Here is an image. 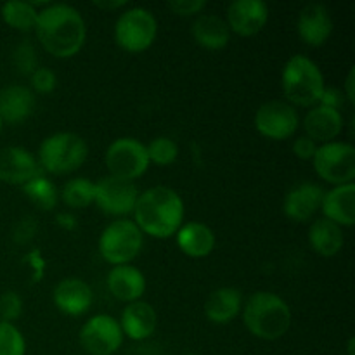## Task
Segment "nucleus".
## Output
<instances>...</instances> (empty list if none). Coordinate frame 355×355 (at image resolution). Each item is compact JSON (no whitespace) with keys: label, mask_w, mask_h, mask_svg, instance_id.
<instances>
[{"label":"nucleus","mask_w":355,"mask_h":355,"mask_svg":"<svg viewBox=\"0 0 355 355\" xmlns=\"http://www.w3.org/2000/svg\"><path fill=\"white\" fill-rule=\"evenodd\" d=\"M35 30L45 51L55 58L75 55L87 37L85 19L78 9L68 3H51L38 10Z\"/></svg>","instance_id":"obj_1"},{"label":"nucleus","mask_w":355,"mask_h":355,"mask_svg":"<svg viewBox=\"0 0 355 355\" xmlns=\"http://www.w3.org/2000/svg\"><path fill=\"white\" fill-rule=\"evenodd\" d=\"M134 217L142 232L155 238H170L182 225L184 201L172 187H149L144 193H139Z\"/></svg>","instance_id":"obj_2"},{"label":"nucleus","mask_w":355,"mask_h":355,"mask_svg":"<svg viewBox=\"0 0 355 355\" xmlns=\"http://www.w3.org/2000/svg\"><path fill=\"white\" fill-rule=\"evenodd\" d=\"M243 322L257 338L277 340L286 335L291 326L290 305L279 295L257 291L246 300Z\"/></svg>","instance_id":"obj_3"},{"label":"nucleus","mask_w":355,"mask_h":355,"mask_svg":"<svg viewBox=\"0 0 355 355\" xmlns=\"http://www.w3.org/2000/svg\"><path fill=\"white\" fill-rule=\"evenodd\" d=\"M281 83L286 99L298 106H315L326 89L319 66L304 54H295L288 59Z\"/></svg>","instance_id":"obj_4"},{"label":"nucleus","mask_w":355,"mask_h":355,"mask_svg":"<svg viewBox=\"0 0 355 355\" xmlns=\"http://www.w3.org/2000/svg\"><path fill=\"white\" fill-rule=\"evenodd\" d=\"M87 155L89 146L85 139L75 132H58L49 135L38 149L40 165L55 175L75 172L83 165Z\"/></svg>","instance_id":"obj_5"},{"label":"nucleus","mask_w":355,"mask_h":355,"mask_svg":"<svg viewBox=\"0 0 355 355\" xmlns=\"http://www.w3.org/2000/svg\"><path fill=\"white\" fill-rule=\"evenodd\" d=\"M142 243L144 238L137 224L128 218H118L101 232L99 252L110 263L123 266L139 255Z\"/></svg>","instance_id":"obj_6"},{"label":"nucleus","mask_w":355,"mask_h":355,"mask_svg":"<svg viewBox=\"0 0 355 355\" xmlns=\"http://www.w3.org/2000/svg\"><path fill=\"white\" fill-rule=\"evenodd\" d=\"M158 23L155 14L144 7H130L120 14L114 24V40L130 52H141L155 42Z\"/></svg>","instance_id":"obj_7"},{"label":"nucleus","mask_w":355,"mask_h":355,"mask_svg":"<svg viewBox=\"0 0 355 355\" xmlns=\"http://www.w3.org/2000/svg\"><path fill=\"white\" fill-rule=\"evenodd\" d=\"M314 168L326 182L343 186L355 177V148L349 142L331 141L319 146L314 155Z\"/></svg>","instance_id":"obj_8"},{"label":"nucleus","mask_w":355,"mask_h":355,"mask_svg":"<svg viewBox=\"0 0 355 355\" xmlns=\"http://www.w3.org/2000/svg\"><path fill=\"white\" fill-rule=\"evenodd\" d=\"M104 162L113 177L134 180L148 170V149L139 139L120 137L111 142L110 148L106 149Z\"/></svg>","instance_id":"obj_9"},{"label":"nucleus","mask_w":355,"mask_h":355,"mask_svg":"<svg viewBox=\"0 0 355 355\" xmlns=\"http://www.w3.org/2000/svg\"><path fill=\"white\" fill-rule=\"evenodd\" d=\"M123 343L120 322L107 314L90 318L80 329V345L90 355H111Z\"/></svg>","instance_id":"obj_10"},{"label":"nucleus","mask_w":355,"mask_h":355,"mask_svg":"<svg viewBox=\"0 0 355 355\" xmlns=\"http://www.w3.org/2000/svg\"><path fill=\"white\" fill-rule=\"evenodd\" d=\"M255 127L266 137L281 141L297 132L298 113L288 101H267L257 110Z\"/></svg>","instance_id":"obj_11"},{"label":"nucleus","mask_w":355,"mask_h":355,"mask_svg":"<svg viewBox=\"0 0 355 355\" xmlns=\"http://www.w3.org/2000/svg\"><path fill=\"white\" fill-rule=\"evenodd\" d=\"M139 189L132 180L118 179L107 175L96 182V196L94 201L97 207L110 215H127L134 211L137 203Z\"/></svg>","instance_id":"obj_12"},{"label":"nucleus","mask_w":355,"mask_h":355,"mask_svg":"<svg viewBox=\"0 0 355 355\" xmlns=\"http://www.w3.org/2000/svg\"><path fill=\"white\" fill-rule=\"evenodd\" d=\"M269 7L263 0H234L227 7L229 30L243 37H252L266 26Z\"/></svg>","instance_id":"obj_13"},{"label":"nucleus","mask_w":355,"mask_h":355,"mask_svg":"<svg viewBox=\"0 0 355 355\" xmlns=\"http://www.w3.org/2000/svg\"><path fill=\"white\" fill-rule=\"evenodd\" d=\"M40 175L37 158L28 149L19 146L0 148V180L7 184H26Z\"/></svg>","instance_id":"obj_14"},{"label":"nucleus","mask_w":355,"mask_h":355,"mask_svg":"<svg viewBox=\"0 0 355 355\" xmlns=\"http://www.w3.org/2000/svg\"><path fill=\"white\" fill-rule=\"evenodd\" d=\"M298 35L309 45H322L333 31L331 12L324 3H307L298 14Z\"/></svg>","instance_id":"obj_15"},{"label":"nucleus","mask_w":355,"mask_h":355,"mask_svg":"<svg viewBox=\"0 0 355 355\" xmlns=\"http://www.w3.org/2000/svg\"><path fill=\"white\" fill-rule=\"evenodd\" d=\"M322 198H324V189L321 186L314 182H300L288 191L283 210L293 220H309L321 208Z\"/></svg>","instance_id":"obj_16"},{"label":"nucleus","mask_w":355,"mask_h":355,"mask_svg":"<svg viewBox=\"0 0 355 355\" xmlns=\"http://www.w3.org/2000/svg\"><path fill=\"white\" fill-rule=\"evenodd\" d=\"M54 304L68 315H82L90 309L94 300L92 290L85 281L78 277H66L54 288Z\"/></svg>","instance_id":"obj_17"},{"label":"nucleus","mask_w":355,"mask_h":355,"mask_svg":"<svg viewBox=\"0 0 355 355\" xmlns=\"http://www.w3.org/2000/svg\"><path fill=\"white\" fill-rule=\"evenodd\" d=\"M118 322H120L123 335L141 342V340L149 338L155 333L156 324H158V315H156V311L151 304L137 300L130 302L123 309L121 319Z\"/></svg>","instance_id":"obj_18"},{"label":"nucleus","mask_w":355,"mask_h":355,"mask_svg":"<svg viewBox=\"0 0 355 355\" xmlns=\"http://www.w3.org/2000/svg\"><path fill=\"white\" fill-rule=\"evenodd\" d=\"M307 137L314 142H331L343 128V116L335 107L315 104L304 118Z\"/></svg>","instance_id":"obj_19"},{"label":"nucleus","mask_w":355,"mask_h":355,"mask_svg":"<svg viewBox=\"0 0 355 355\" xmlns=\"http://www.w3.org/2000/svg\"><path fill=\"white\" fill-rule=\"evenodd\" d=\"M321 210L324 218L335 222L340 227H350L355 222V186L354 182L336 186L324 193Z\"/></svg>","instance_id":"obj_20"},{"label":"nucleus","mask_w":355,"mask_h":355,"mask_svg":"<svg viewBox=\"0 0 355 355\" xmlns=\"http://www.w3.org/2000/svg\"><path fill=\"white\" fill-rule=\"evenodd\" d=\"M107 288L121 302H137L146 291V277L137 267L114 266L107 274Z\"/></svg>","instance_id":"obj_21"},{"label":"nucleus","mask_w":355,"mask_h":355,"mask_svg":"<svg viewBox=\"0 0 355 355\" xmlns=\"http://www.w3.org/2000/svg\"><path fill=\"white\" fill-rule=\"evenodd\" d=\"M35 110V94L26 85H7L0 89V118L9 123L24 121Z\"/></svg>","instance_id":"obj_22"},{"label":"nucleus","mask_w":355,"mask_h":355,"mask_svg":"<svg viewBox=\"0 0 355 355\" xmlns=\"http://www.w3.org/2000/svg\"><path fill=\"white\" fill-rule=\"evenodd\" d=\"M241 305L243 295L238 288L222 286L211 291L205 302V315L215 324H225L239 314Z\"/></svg>","instance_id":"obj_23"},{"label":"nucleus","mask_w":355,"mask_h":355,"mask_svg":"<svg viewBox=\"0 0 355 355\" xmlns=\"http://www.w3.org/2000/svg\"><path fill=\"white\" fill-rule=\"evenodd\" d=\"M177 245L186 255L200 259L215 248V234L203 222H187L177 231Z\"/></svg>","instance_id":"obj_24"},{"label":"nucleus","mask_w":355,"mask_h":355,"mask_svg":"<svg viewBox=\"0 0 355 355\" xmlns=\"http://www.w3.org/2000/svg\"><path fill=\"white\" fill-rule=\"evenodd\" d=\"M193 37L201 47L215 51L229 44L231 30L227 21L222 19L217 14H201L193 23Z\"/></svg>","instance_id":"obj_25"},{"label":"nucleus","mask_w":355,"mask_h":355,"mask_svg":"<svg viewBox=\"0 0 355 355\" xmlns=\"http://www.w3.org/2000/svg\"><path fill=\"white\" fill-rule=\"evenodd\" d=\"M309 243L312 250L322 257H333L343 248V229L328 218H318L309 229Z\"/></svg>","instance_id":"obj_26"},{"label":"nucleus","mask_w":355,"mask_h":355,"mask_svg":"<svg viewBox=\"0 0 355 355\" xmlns=\"http://www.w3.org/2000/svg\"><path fill=\"white\" fill-rule=\"evenodd\" d=\"M2 17L9 26L21 31H30L37 26L38 10L33 2L10 0L2 6Z\"/></svg>","instance_id":"obj_27"},{"label":"nucleus","mask_w":355,"mask_h":355,"mask_svg":"<svg viewBox=\"0 0 355 355\" xmlns=\"http://www.w3.org/2000/svg\"><path fill=\"white\" fill-rule=\"evenodd\" d=\"M23 191L28 196V200L33 205H37L40 210H52L55 208L59 200V193L54 184L44 175H37L26 184H23Z\"/></svg>","instance_id":"obj_28"},{"label":"nucleus","mask_w":355,"mask_h":355,"mask_svg":"<svg viewBox=\"0 0 355 355\" xmlns=\"http://www.w3.org/2000/svg\"><path fill=\"white\" fill-rule=\"evenodd\" d=\"M96 196V184L87 177H75L64 184L61 191V198L68 207L87 208Z\"/></svg>","instance_id":"obj_29"},{"label":"nucleus","mask_w":355,"mask_h":355,"mask_svg":"<svg viewBox=\"0 0 355 355\" xmlns=\"http://www.w3.org/2000/svg\"><path fill=\"white\" fill-rule=\"evenodd\" d=\"M148 158L149 163H156V165H172L179 156V146L173 139L170 137H155L148 146Z\"/></svg>","instance_id":"obj_30"},{"label":"nucleus","mask_w":355,"mask_h":355,"mask_svg":"<svg viewBox=\"0 0 355 355\" xmlns=\"http://www.w3.org/2000/svg\"><path fill=\"white\" fill-rule=\"evenodd\" d=\"M26 342L12 322L0 321V355H24Z\"/></svg>","instance_id":"obj_31"},{"label":"nucleus","mask_w":355,"mask_h":355,"mask_svg":"<svg viewBox=\"0 0 355 355\" xmlns=\"http://www.w3.org/2000/svg\"><path fill=\"white\" fill-rule=\"evenodd\" d=\"M23 314V300L16 291H3L0 295V321L12 322Z\"/></svg>","instance_id":"obj_32"},{"label":"nucleus","mask_w":355,"mask_h":355,"mask_svg":"<svg viewBox=\"0 0 355 355\" xmlns=\"http://www.w3.org/2000/svg\"><path fill=\"white\" fill-rule=\"evenodd\" d=\"M14 64L19 69V73H24V75H31L38 68L37 54H35L33 47L28 40L17 45V49L14 51Z\"/></svg>","instance_id":"obj_33"},{"label":"nucleus","mask_w":355,"mask_h":355,"mask_svg":"<svg viewBox=\"0 0 355 355\" xmlns=\"http://www.w3.org/2000/svg\"><path fill=\"white\" fill-rule=\"evenodd\" d=\"M30 78H31V85H33V89L42 94L52 92V90L55 89V83H58V76H55V73L52 71V69L45 68V66L35 69V71L30 75Z\"/></svg>","instance_id":"obj_34"},{"label":"nucleus","mask_w":355,"mask_h":355,"mask_svg":"<svg viewBox=\"0 0 355 355\" xmlns=\"http://www.w3.org/2000/svg\"><path fill=\"white\" fill-rule=\"evenodd\" d=\"M207 6L205 0H170L168 7L179 16H191V14L200 12Z\"/></svg>","instance_id":"obj_35"},{"label":"nucleus","mask_w":355,"mask_h":355,"mask_svg":"<svg viewBox=\"0 0 355 355\" xmlns=\"http://www.w3.org/2000/svg\"><path fill=\"white\" fill-rule=\"evenodd\" d=\"M315 151H318V144H315L312 139H309L307 135H302L297 141L293 142V153L295 156L302 159H312L314 158Z\"/></svg>","instance_id":"obj_36"},{"label":"nucleus","mask_w":355,"mask_h":355,"mask_svg":"<svg viewBox=\"0 0 355 355\" xmlns=\"http://www.w3.org/2000/svg\"><path fill=\"white\" fill-rule=\"evenodd\" d=\"M347 97L340 92L338 89H333V87H326L324 92H322L321 99H319V104H324V106L335 107V110H342L345 106Z\"/></svg>","instance_id":"obj_37"},{"label":"nucleus","mask_w":355,"mask_h":355,"mask_svg":"<svg viewBox=\"0 0 355 355\" xmlns=\"http://www.w3.org/2000/svg\"><path fill=\"white\" fill-rule=\"evenodd\" d=\"M354 80H355V68H350L349 75L345 80V97L350 104L355 103V92H354Z\"/></svg>","instance_id":"obj_38"},{"label":"nucleus","mask_w":355,"mask_h":355,"mask_svg":"<svg viewBox=\"0 0 355 355\" xmlns=\"http://www.w3.org/2000/svg\"><path fill=\"white\" fill-rule=\"evenodd\" d=\"M96 3L97 7H101V9H116V7H121V6H125V3H127V0H106V2H104V0H96Z\"/></svg>","instance_id":"obj_39"},{"label":"nucleus","mask_w":355,"mask_h":355,"mask_svg":"<svg viewBox=\"0 0 355 355\" xmlns=\"http://www.w3.org/2000/svg\"><path fill=\"white\" fill-rule=\"evenodd\" d=\"M354 343H355V340L349 338V345H347V349H349V355H354Z\"/></svg>","instance_id":"obj_40"},{"label":"nucleus","mask_w":355,"mask_h":355,"mask_svg":"<svg viewBox=\"0 0 355 355\" xmlns=\"http://www.w3.org/2000/svg\"><path fill=\"white\" fill-rule=\"evenodd\" d=\"M2 125H3V121H2V118H0V132H2Z\"/></svg>","instance_id":"obj_41"},{"label":"nucleus","mask_w":355,"mask_h":355,"mask_svg":"<svg viewBox=\"0 0 355 355\" xmlns=\"http://www.w3.org/2000/svg\"><path fill=\"white\" fill-rule=\"evenodd\" d=\"M186 355H196V354H186Z\"/></svg>","instance_id":"obj_42"}]
</instances>
